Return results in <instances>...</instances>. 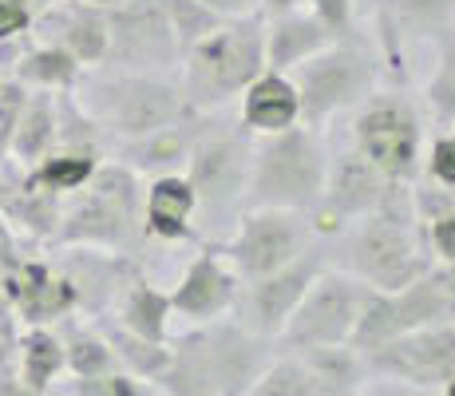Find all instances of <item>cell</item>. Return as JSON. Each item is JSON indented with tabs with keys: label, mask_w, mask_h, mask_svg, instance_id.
<instances>
[{
	"label": "cell",
	"mask_w": 455,
	"mask_h": 396,
	"mask_svg": "<svg viewBox=\"0 0 455 396\" xmlns=\"http://www.w3.org/2000/svg\"><path fill=\"white\" fill-rule=\"evenodd\" d=\"M143 242V179L119 158H103L92 179L64 198L52 246H100L135 258Z\"/></svg>",
	"instance_id": "cell-3"
},
{
	"label": "cell",
	"mask_w": 455,
	"mask_h": 396,
	"mask_svg": "<svg viewBox=\"0 0 455 396\" xmlns=\"http://www.w3.org/2000/svg\"><path fill=\"white\" fill-rule=\"evenodd\" d=\"M84 72L87 68L72 56V52L60 48V44H36L32 40L28 48L20 52V60L12 64L8 79L24 84L28 92H76V84H80Z\"/></svg>",
	"instance_id": "cell-26"
},
{
	"label": "cell",
	"mask_w": 455,
	"mask_h": 396,
	"mask_svg": "<svg viewBox=\"0 0 455 396\" xmlns=\"http://www.w3.org/2000/svg\"><path fill=\"white\" fill-rule=\"evenodd\" d=\"M337 238L345 250L340 270L361 278L369 289H384V294H396L435 266L424 226L412 214V187L400 202L376 210L369 218H356Z\"/></svg>",
	"instance_id": "cell-5"
},
{
	"label": "cell",
	"mask_w": 455,
	"mask_h": 396,
	"mask_svg": "<svg viewBox=\"0 0 455 396\" xmlns=\"http://www.w3.org/2000/svg\"><path fill=\"white\" fill-rule=\"evenodd\" d=\"M313 242H317V230H313L309 214L274 210V206H250V210H242L234 230L218 246H222L226 262L238 270L242 281H258V278L297 262L301 254H309Z\"/></svg>",
	"instance_id": "cell-10"
},
{
	"label": "cell",
	"mask_w": 455,
	"mask_h": 396,
	"mask_svg": "<svg viewBox=\"0 0 455 396\" xmlns=\"http://www.w3.org/2000/svg\"><path fill=\"white\" fill-rule=\"evenodd\" d=\"M72 396H147L143 381H135L124 368H111L100 376H76Z\"/></svg>",
	"instance_id": "cell-37"
},
{
	"label": "cell",
	"mask_w": 455,
	"mask_h": 396,
	"mask_svg": "<svg viewBox=\"0 0 455 396\" xmlns=\"http://www.w3.org/2000/svg\"><path fill=\"white\" fill-rule=\"evenodd\" d=\"M361 396H404V384L400 381H384V376H369L364 381Z\"/></svg>",
	"instance_id": "cell-43"
},
{
	"label": "cell",
	"mask_w": 455,
	"mask_h": 396,
	"mask_svg": "<svg viewBox=\"0 0 455 396\" xmlns=\"http://www.w3.org/2000/svg\"><path fill=\"white\" fill-rule=\"evenodd\" d=\"M364 286L361 278H353L348 270H332L325 266L313 286L305 289V297L297 302V310L290 313L282 329V345L285 349H313V345H348L353 337V325L361 317L364 305Z\"/></svg>",
	"instance_id": "cell-12"
},
{
	"label": "cell",
	"mask_w": 455,
	"mask_h": 396,
	"mask_svg": "<svg viewBox=\"0 0 455 396\" xmlns=\"http://www.w3.org/2000/svg\"><path fill=\"white\" fill-rule=\"evenodd\" d=\"M325 171H329L325 131L297 123V127H285L277 135H258L253 139L246 210L274 206L313 218L321 190H325Z\"/></svg>",
	"instance_id": "cell-7"
},
{
	"label": "cell",
	"mask_w": 455,
	"mask_h": 396,
	"mask_svg": "<svg viewBox=\"0 0 455 396\" xmlns=\"http://www.w3.org/2000/svg\"><path fill=\"white\" fill-rule=\"evenodd\" d=\"M269 365V341L242 321H206L171 345L163 376L155 384L166 396H246Z\"/></svg>",
	"instance_id": "cell-1"
},
{
	"label": "cell",
	"mask_w": 455,
	"mask_h": 396,
	"mask_svg": "<svg viewBox=\"0 0 455 396\" xmlns=\"http://www.w3.org/2000/svg\"><path fill=\"white\" fill-rule=\"evenodd\" d=\"M60 341H64V368L72 376H100L119 368L108 337L100 329H92V325H68L60 333Z\"/></svg>",
	"instance_id": "cell-33"
},
{
	"label": "cell",
	"mask_w": 455,
	"mask_h": 396,
	"mask_svg": "<svg viewBox=\"0 0 455 396\" xmlns=\"http://www.w3.org/2000/svg\"><path fill=\"white\" fill-rule=\"evenodd\" d=\"M250 163H253V135L238 119L226 123L214 111L187 158V171H182L198 202L195 230L203 242H226V234L242 218L250 190Z\"/></svg>",
	"instance_id": "cell-2"
},
{
	"label": "cell",
	"mask_w": 455,
	"mask_h": 396,
	"mask_svg": "<svg viewBox=\"0 0 455 396\" xmlns=\"http://www.w3.org/2000/svg\"><path fill=\"white\" fill-rule=\"evenodd\" d=\"M108 16V72H151L174 76L182 48L159 0H127V4L103 8Z\"/></svg>",
	"instance_id": "cell-13"
},
{
	"label": "cell",
	"mask_w": 455,
	"mask_h": 396,
	"mask_svg": "<svg viewBox=\"0 0 455 396\" xmlns=\"http://www.w3.org/2000/svg\"><path fill=\"white\" fill-rule=\"evenodd\" d=\"M329 266V258L321 250H309L301 254L290 266L274 270V274L258 278V281H246L242 286V297H238V313H246V329H253L258 337L266 341H277L290 321V313L297 310V302L305 297V289L313 286V278Z\"/></svg>",
	"instance_id": "cell-15"
},
{
	"label": "cell",
	"mask_w": 455,
	"mask_h": 396,
	"mask_svg": "<svg viewBox=\"0 0 455 396\" xmlns=\"http://www.w3.org/2000/svg\"><path fill=\"white\" fill-rule=\"evenodd\" d=\"M0 294L12 302L20 325H56L76 313V294L52 258L16 254L0 274Z\"/></svg>",
	"instance_id": "cell-18"
},
{
	"label": "cell",
	"mask_w": 455,
	"mask_h": 396,
	"mask_svg": "<svg viewBox=\"0 0 455 396\" xmlns=\"http://www.w3.org/2000/svg\"><path fill=\"white\" fill-rule=\"evenodd\" d=\"M424 238H427V250H432V262H455V210L427 222Z\"/></svg>",
	"instance_id": "cell-39"
},
{
	"label": "cell",
	"mask_w": 455,
	"mask_h": 396,
	"mask_svg": "<svg viewBox=\"0 0 455 396\" xmlns=\"http://www.w3.org/2000/svg\"><path fill=\"white\" fill-rule=\"evenodd\" d=\"M214 16H222V20H234V16H253L261 12V0H203Z\"/></svg>",
	"instance_id": "cell-41"
},
{
	"label": "cell",
	"mask_w": 455,
	"mask_h": 396,
	"mask_svg": "<svg viewBox=\"0 0 455 396\" xmlns=\"http://www.w3.org/2000/svg\"><path fill=\"white\" fill-rule=\"evenodd\" d=\"M16 349H20V317H16L12 302L0 294V376L12 373Z\"/></svg>",
	"instance_id": "cell-38"
},
{
	"label": "cell",
	"mask_w": 455,
	"mask_h": 396,
	"mask_svg": "<svg viewBox=\"0 0 455 396\" xmlns=\"http://www.w3.org/2000/svg\"><path fill=\"white\" fill-rule=\"evenodd\" d=\"M424 179L440 182V187H451L455 190V123L443 131H435L432 147L424 151Z\"/></svg>",
	"instance_id": "cell-36"
},
{
	"label": "cell",
	"mask_w": 455,
	"mask_h": 396,
	"mask_svg": "<svg viewBox=\"0 0 455 396\" xmlns=\"http://www.w3.org/2000/svg\"><path fill=\"white\" fill-rule=\"evenodd\" d=\"M28 36L36 44H60L84 68H103L108 60V16L87 0H56L36 12Z\"/></svg>",
	"instance_id": "cell-19"
},
{
	"label": "cell",
	"mask_w": 455,
	"mask_h": 396,
	"mask_svg": "<svg viewBox=\"0 0 455 396\" xmlns=\"http://www.w3.org/2000/svg\"><path fill=\"white\" fill-rule=\"evenodd\" d=\"M404 396H440L435 389H416V384H404Z\"/></svg>",
	"instance_id": "cell-45"
},
{
	"label": "cell",
	"mask_w": 455,
	"mask_h": 396,
	"mask_svg": "<svg viewBox=\"0 0 455 396\" xmlns=\"http://www.w3.org/2000/svg\"><path fill=\"white\" fill-rule=\"evenodd\" d=\"M297 4H301V8H309V4H313V0H297Z\"/></svg>",
	"instance_id": "cell-48"
},
{
	"label": "cell",
	"mask_w": 455,
	"mask_h": 396,
	"mask_svg": "<svg viewBox=\"0 0 455 396\" xmlns=\"http://www.w3.org/2000/svg\"><path fill=\"white\" fill-rule=\"evenodd\" d=\"M348 139L376 171L396 182H416L424 171L427 116L404 84H388L369 92L348 111Z\"/></svg>",
	"instance_id": "cell-8"
},
{
	"label": "cell",
	"mask_w": 455,
	"mask_h": 396,
	"mask_svg": "<svg viewBox=\"0 0 455 396\" xmlns=\"http://www.w3.org/2000/svg\"><path fill=\"white\" fill-rule=\"evenodd\" d=\"M372 376L416 389H435L455 381V325H432V329H412L392 337L376 353L364 357Z\"/></svg>",
	"instance_id": "cell-14"
},
{
	"label": "cell",
	"mask_w": 455,
	"mask_h": 396,
	"mask_svg": "<svg viewBox=\"0 0 455 396\" xmlns=\"http://www.w3.org/2000/svg\"><path fill=\"white\" fill-rule=\"evenodd\" d=\"M76 100L84 111L103 127V135L116 143L151 135L166 123L195 111L182 95L179 76H151V72H108V68H87L76 84Z\"/></svg>",
	"instance_id": "cell-6"
},
{
	"label": "cell",
	"mask_w": 455,
	"mask_h": 396,
	"mask_svg": "<svg viewBox=\"0 0 455 396\" xmlns=\"http://www.w3.org/2000/svg\"><path fill=\"white\" fill-rule=\"evenodd\" d=\"M238 123L253 139L297 127V123H301V100H297L293 79L285 72H261L246 92H242Z\"/></svg>",
	"instance_id": "cell-22"
},
{
	"label": "cell",
	"mask_w": 455,
	"mask_h": 396,
	"mask_svg": "<svg viewBox=\"0 0 455 396\" xmlns=\"http://www.w3.org/2000/svg\"><path fill=\"white\" fill-rule=\"evenodd\" d=\"M52 262L68 278L76 294V310L103 317L116 310L119 294H124L127 278L139 270V262L131 254L100 250V246H52Z\"/></svg>",
	"instance_id": "cell-17"
},
{
	"label": "cell",
	"mask_w": 455,
	"mask_h": 396,
	"mask_svg": "<svg viewBox=\"0 0 455 396\" xmlns=\"http://www.w3.org/2000/svg\"><path fill=\"white\" fill-rule=\"evenodd\" d=\"M440 396H455V381H451V384H443V389H440Z\"/></svg>",
	"instance_id": "cell-47"
},
{
	"label": "cell",
	"mask_w": 455,
	"mask_h": 396,
	"mask_svg": "<svg viewBox=\"0 0 455 396\" xmlns=\"http://www.w3.org/2000/svg\"><path fill=\"white\" fill-rule=\"evenodd\" d=\"M52 151H56V92H28L12 131L8 163L28 171V166H36Z\"/></svg>",
	"instance_id": "cell-25"
},
{
	"label": "cell",
	"mask_w": 455,
	"mask_h": 396,
	"mask_svg": "<svg viewBox=\"0 0 455 396\" xmlns=\"http://www.w3.org/2000/svg\"><path fill=\"white\" fill-rule=\"evenodd\" d=\"M408 187L412 182H396L384 171H376L353 143L329 151L325 190H321V202L313 210V230H317V238H337L356 218H369L376 210L400 202L408 195Z\"/></svg>",
	"instance_id": "cell-11"
},
{
	"label": "cell",
	"mask_w": 455,
	"mask_h": 396,
	"mask_svg": "<svg viewBox=\"0 0 455 396\" xmlns=\"http://www.w3.org/2000/svg\"><path fill=\"white\" fill-rule=\"evenodd\" d=\"M392 310H396L400 333L412 329H432V325H455V297L440 286V278L427 270L404 289L392 294Z\"/></svg>",
	"instance_id": "cell-28"
},
{
	"label": "cell",
	"mask_w": 455,
	"mask_h": 396,
	"mask_svg": "<svg viewBox=\"0 0 455 396\" xmlns=\"http://www.w3.org/2000/svg\"><path fill=\"white\" fill-rule=\"evenodd\" d=\"M100 163H103V155L64 151V147H56L48 158H40L36 166H28L20 179H24V187H32V190H48V195L68 198V195H76L87 179H92Z\"/></svg>",
	"instance_id": "cell-30"
},
{
	"label": "cell",
	"mask_w": 455,
	"mask_h": 396,
	"mask_svg": "<svg viewBox=\"0 0 455 396\" xmlns=\"http://www.w3.org/2000/svg\"><path fill=\"white\" fill-rule=\"evenodd\" d=\"M432 44H435V64H432V76L424 79L419 108L432 116L435 131H443L455 123V28L440 32Z\"/></svg>",
	"instance_id": "cell-31"
},
{
	"label": "cell",
	"mask_w": 455,
	"mask_h": 396,
	"mask_svg": "<svg viewBox=\"0 0 455 396\" xmlns=\"http://www.w3.org/2000/svg\"><path fill=\"white\" fill-rule=\"evenodd\" d=\"M147 396H151V392H147Z\"/></svg>",
	"instance_id": "cell-49"
},
{
	"label": "cell",
	"mask_w": 455,
	"mask_h": 396,
	"mask_svg": "<svg viewBox=\"0 0 455 396\" xmlns=\"http://www.w3.org/2000/svg\"><path fill=\"white\" fill-rule=\"evenodd\" d=\"M100 333L108 337L111 353H116V365L135 376V381H159L163 376L166 360H171V345H166V341H143V337L127 333L124 325H116V321Z\"/></svg>",
	"instance_id": "cell-32"
},
{
	"label": "cell",
	"mask_w": 455,
	"mask_h": 396,
	"mask_svg": "<svg viewBox=\"0 0 455 396\" xmlns=\"http://www.w3.org/2000/svg\"><path fill=\"white\" fill-rule=\"evenodd\" d=\"M246 396H321V389L309 376V368L301 365V357L285 353L261 368V376L250 384Z\"/></svg>",
	"instance_id": "cell-34"
},
{
	"label": "cell",
	"mask_w": 455,
	"mask_h": 396,
	"mask_svg": "<svg viewBox=\"0 0 455 396\" xmlns=\"http://www.w3.org/2000/svg\"><path fill=\"white\" fill-rule=\"evenodd\" d=\"M329 44H332V32L309 12V8L266 16V72L290 76L301 60H309L313 52L329 48Z\"/></svg>",
	"instance_id": "cell-23"
},
{
	"label": "cell",
	"mask_w": 455,
	"mask_h": 396,
	"mask_svg": "<svg viewBox=\"0 0 455 396\" xmlns=\"http://www.w3.org/2000/svg\"><path fill=\"white\" fill-rule=\"evenodd\" d=\"M16 254H20V242H16L12 226H8L4 218H0V274H4V266L16 258Z\"/></svg>",
	"instance_id": "cell-42"
},
{
	"label": "cell",
	"mask_w": 455,
	"mask_h": 396,
	"mask_svg": "<svg viewBox=\"0 0 455 396\" xmlns=\"http://www.w3.org/2000/svg\"><path fill=\"white\" fill-rule=\"evenodd\" d=\"M432 274L440 278V286H443V289H448V294L455 297V262H435V266H432Z\"/></svg>",
	"instance_id": "cell-44"
},
{
	"label": "cell",
	"mask_w": 455,
	"mask_h": 396,
	"mask_svg": "<svg viewBox=\"0 0 455 396\" xmlns=\"http://www.w3.org/2000/svg\"><path fill=\"white\" fill-rule=\"evenodd\" d=\"M214 116V111H210ZM206 111H187L182 119L166 123V127L151 131V135L127 139V143L111 147V158H119L124 166L139 174V179H159V174H182L187 171V158L195 151L198 135L206 127Z\"/></svg>",
	"instance_id": "cell-20"
},
{
	"label": "cell",
	"mask_w": 455,
	"mask_h": 396,
	"mask_svg": "<svg viewBox=\"0 0 455 396\" xmlns=\"http://www.w3.org/2000/svg\"><path fill=\"white\" fill-rule=\"evenodd\" d=\"M16 365H20V384L28 392L44 396L64 373V341L52 325H28L20 333V349H16Z\"/></svg>",
	"instance_id": "cell-29"
},
{
	"label": "cell",
	"mask_w": 455,
	"mask_h": 396,
	"mask_svg": "<svg viewBox=\"0 0 455 396\" xmlns=\"http://www.w3.org/2000/svg\"><path fill=\"white\" fill-rule=\"evenodd\" d=\"M87 4H95V8H116V4H127V0H87Z\"/></svg>",
	"instance_id": "cell-46"
},
{
	"label": "cell",
	"mask_w": 455,
	"mask_h": 396,
	"mask_svg": "<svg viewBox=\"0 0 455 396\" xmlns=\"http://www.w3.org/2000/svg\"><path fill=\"white\" fill-rule=\"evenodd\" d=\"M195 190L187 174H159L143 182V234L155 242H195Z\"/></svg>",
	"instance_id": "cell-21"
},
{
	"label": "cell",
	"mask_w": 455,
	"mask_h": 396,
	"mask_svg": "<svg viewBox=\"0 0 455 396\" xmlns=\"http://www.w3.org/2000/svg\"><path fill=\"white\" fill-rule=\"evenodd\" d=\"M380 56H376L369 36L356 40H332L329 48L313 52L309 60L290 72L297 100H301V123L325 131L329 119L353 111L369 92L380 87Z\"/></svg>",
	"instance_id": "cell-9"
},
{
	"label": "cell",
	"mask_w": 455,
	"mask_h": 396,
	"mask_svg": "<svg viewBox=\"0 0 455 396\" xmlns=\"http://www.w3.org/2000/svg\"><path fill=\"white\" fill-rule=\"evenodd\" d=\"M301 357L309 376L317 381L321 396H361L364 381H369V365L356 349L348 345H313V349H290Z\"/></svg>",
	"instance_id": "cell-27"
},
{
	"label": "cell",
	"mask_w": 455,
	"mask_h": 396,
	"mask_svg": "<svg viewBox=\"0 0 455 396\" xmlns=\"http://www.w3.org/2000/svg\"><path fill=\"white\" fill-rule=\"evenodd\" d=\"M246 281L238 278V270L226 262L222 246L218 242H203V250L187 262L179 286L171 289V310L195 325L218 321V317L238 310V297Z\"/></svg>",
	"instance_id": "cell-16"
},
{
	"label": "cell",
	"mask_w": 455,
	"mask_h": 396,
	"mask_svg": "<svg viewBox=\"0 0 455 396\" xmlns=\"http://www.w3.org/2000/svg\"><path fill=\"white\" fill-rule=\"evenodd\" d=\"M171 294L159 289L155 281L143 278V270L127 278L124 294L116 302V325L143 341H166V325H171Z\"/></svg>",
	"instance_id": "cell-24"
},
{
	"label": "cell",
	"mask_w": 455,
	"mask_h": 396,
	"mask_svg": "<svg viewBox=\"0 0 455 396\" xmlns=\"http://www.w3.org/2000/svg\"><path fill=\"white\" fill-rule=\"evenodd\" d=\"M266 72V16H234L218 20L198 44H190L179 60L182 95L195 111H222Z\"/></svg>",
	"instance_id": "cell-4"
},
{
	"label": "cell",
	"mask_w": 455,
	"mask_h": 396,
	"mask_svg": "<svg viewBox=\"0 0 455 396\" xmlns=\"http://www.w3.org/2000/svg\"><path fill=\"white\" fill-rule=\"evenodd\" d=\"M32 20H36V12H32L28 4H20V0H0V40L24 36V32L32 28Z\"/></svg>",
	"instance_id": "cell-40"
},
{
	"label": "cell",
	"mask_w": 455,
	"mask_h": 396,
	"mask_svg": "<svg viewBox=\"0 0 455 396\" xmlns=\"http://www.w3.org/2000/svg\"><path fill=\"white\" fill-rule=\"evenodd\" d=\"M163 12H166V24H171L174 40H179V48L187 52L190 44H198L206 36V32L218 28V20L222 16H214L203 0H159Z\"/></svg>",
	"instance_id": "cell-35"
}]
</instances>
